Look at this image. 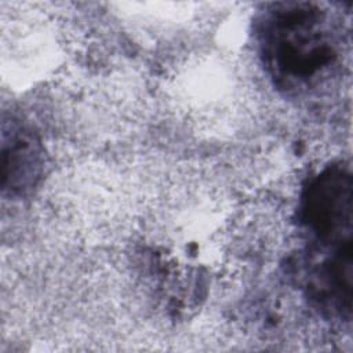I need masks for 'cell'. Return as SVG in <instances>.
I'll list each match as a JSON object with an SVG mask.
<instances>
[{"mask_svg":"<svg viewBox=\"0 0 353 353\" xmlns=\"http://www.w3.org/2000/svg\"><path fill=\"white\" fill-rule=\"evenodd\" d=\"M3 168L4 189L23 193L34 185L40 170V148L28 131L12 130L10 142L3 139Z\"/></svg>","mask_w":353,"mask_h":353,"instance_id":"obj_3","label":"cell"},{"mask_svg":"<svg viewBox=\"0 0 353 353\" xmlns=\"http://www.w3.org/2000/svg\"><path fill=\"white\" fill-rule=\"evenodd\" d=\"M259 36L268 70L284 90H307L336 61L325 12L309 3L277 4L266 14Z\"/></svg>","mask_w":353,"mask_h":353,"instance_id":"obj_1","label":"cell"},{"mask_svg":"<svg viewBox=\"0 0 353 353\" xmlns=\"http://www.w3.org/2000/svg\"><path fill=\"white\" fill-rule=\"evenodd\" d=\"M352 200L350 171L339 164L327 167L305 189L302 221L323 247L352 244Z\"/></svg>","mask_w":353,"mask_h":353,"instance_id":"obj_2","label":"cell"}]
</instances>
